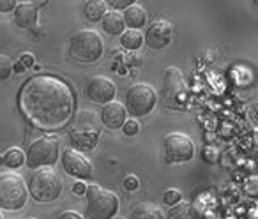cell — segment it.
Masks as SVG:
<instances>
[{"label":"cell","instance_id":"obj_33","mask_svg":"<svg viewBox=\"0 0 258 219\" xmlns=\"http://www.w3.org/2000/svg\"><path fill=\"white\" fill-rule=\"evenodd\" d=\"M113 219H124V217H118V215H115V217Z\"/></svg>","mask_w":258,"mask_h":219},{"label":"cell","instance_id":"obj_24","mask_svg":"<svg viewBox=\"0 0 258 219\" xmlns=\"http://www.w3.org/2000/svg\"><path fill=\"white\" fill-rule=\"evenodd\" d=\"M163 200H165V203L166 205H177V203H180V201H182V193H180L179 189H166L165 191V198H163Z\"/></svg>","mask_w":258,"mask_h":219},{"label":"cell","instance_id":"obj_20","mask_svg":"<svg viewBox=\"0 0 258 219\" xmlns=\"http://www.w3.org/2000/svg\"><path fill=\"white\" fill-rule=\"evenodd\" d=\"M108 13V6L103 0H89L85 6H83V15L89 22H99L104 18V15Z\"/></svg>","mask_w":258,"mask_h":219},{"label":"cell","instance_id":"obj_23","mask_svg":"<svg viewBox=\"0 0 258 219\" xmlns=\"http://www.w3.org/2000/svg\"><path fill=\"white\" fill-rule=\"evenodd\" d=\"M11 72H13V62L6 55H0V82L8 80L11 76Z\"/></svg>","mask_w":258,"mask_h":219},{"label":"cell","instance_id":"obj_3","mask_svg":"<svg viewBox=\"0 0 258 219\" xmlns=\"http://www.w3.org/2000/svg\"><path fill=\"white\" fill-rule=\"evenodd\" d=\"M29 193L36 201H53L62 193V179L55 170L39 168L30 175Z\"/></svg>","mask_w":258,"mask_h":219},{"label":"cell","instance_id":"obj_14","mask_svg":"<svg viewBox=\"0 0 258 219\" xmlns=\"http://www.w3.org/2000/svg\"><path fill=\"white\" fill-rule=\"evenodd\" d=\"M127 120V110L122 103L118 101H111V103L103 104L101 110V122L110 129H118L124 126V122Z\"/></svg>","mask_w":258,"mask_h":219},{"label":"cell","instance_id":"obj_21","mask_svg":"<svg viewBox=\"0 0 258 219\" xmlns=\"http://www.w3.org/2000/svg\"><path fill=\"white\" fill-rule=\"evenodd\" d=\"M23 163H25V154L16 147L9 149L0 156V165L6 168H20V166H23Z\"/></svg>","mask_w":258,"mask_h":219},{"label":"cell","instance_id":"obj_12","mask_svg":"<svg viewBox=\"0 0 258 219\" xmlns=\"http://www.w3.org/2000/svg\"><path fill=\"white\" fill-rule=\"evenodd\" d=\"M173 37V25L168 20H154V22L149 25L147 34L144 36L145 43L149 44L154 50H163L172 43Z\"/></svg>","mask_w":258,"mask_h":219},{"label":"cell","instance_id":"obj_11","mask_svg":"<svg viewBox=\"0 0 258 219\" xmlns=\"http://www.w3.org/2000/svg\"><path fill=\"white\" fill-rule=\"evenodd\" d=\"M62 166L69 175L76 177V179H90L92 177V165L90 161L82 154L80 151L75 149H66L62 154Z\"/></svg>","mask_w":258,"mask_h":219},{"label":"cell","instance_id":"obj_15","mask_svg":"<svg viewBox=\"0 0 258 219\" xmlns=\"http://www.w3.org/2000/svg\"><path fill=\"white\" fill-rule=\"evenodd\" d=\"M37 8L34 2H22L16 4L15 9V23L22 29H32L37 22Z\"/></svg>","mask_w":258,"mask_h":219},{"label":"cell","instance_id":"obj_13","mask_svg":"<svg viewBox=\"0 0 258 219\" xmlns=\"http://www.w3.org/2000/svg\"><path fill=\"white\" fill-rule=\"evenodd\" d=\"M115 94H117V87H115L113 80H110L108 76H94L87 83V96L94 103H111L115 99Z\"/></svg>","mask_w":258,"mask_h":219},{"label":"cell","instance_id":"obj_9","mask_svg":"<svg viewBox=\"0 0 258 219\" xmlns=\"http://www.w3.org/2000/svg\"><path fill=\"white\" fill-rule=\"evenodd\" d=\"M69 136H71L73 143L78 145L82 149H94L97 143V136H99V131H97V120L94 117L92 112H80L76 115L75 122L69 131Z\"/></svg>","mask_w":258,"mask_h":219},{"label":"cell","instance_id":"obj_29","mask_svg":"<svg viewBox=\"0 0 258 219\" xmlns=\"http://www.w3.org/2000/svg\"><path fill=\"white\" fill-rule=\"evenodd\" d=\"M57 219H83V217L75 210H64V212H60V214H58Z\"/></svg>","mask_w":258,"mask_h":219},{"label":"cell","instance_id":"obj_17","mask_svg":"<svg viewBox=\"0 0 258 219\" xmlns=\"http://www.w3.org/2000/svg\"><path fill=\"white\" fill-rule=\"evenodd\" d=\"M125 29L124 18L118 11H108L103 18V30L110 36H122Z\"/></svg>","mask_w":258,"mask_h":219},{"label":"cell","instance_id":"obj_2","mask_svg":"<svg viewBox=\"0 0 258 219\" xmlns=\"http://www.w3.org/2000/svg\"><path fill=\"white\" fill-rule=\"evenodd\" d=\"M118 212V196L97 184L87 186V217L113 219Z\"/></svg>","mask_w":258,"mask_h":219},{"label":"cell","instance_id":"obj_25","mask_svg":"<svg viewBox=\"0 0 258 219\" xmlns=\"http://www.w3.org/2000/svg\"><path fill=\"white\" fill-rule=\"evenodd\" d=\"M122 131H124L125 136H135V134H138V131H140V122H138L137 119L125 120L124 126H122Z\"/></svg>","mask_w":258,"mask_h":219},{"label":"cell","instance_id":"obj_22","mask_svg":"<svg viewBox=\"0 0 258 219\" xmlns=\"http://www.w3.org/2000/svg\"><path fill=\"white\" fill-rule=\"evenodd\" d=\"M120 43L125 50L135 51V50H140L142 44L145 43V39H144V34H142L140 30L127 29V30H124V34L120 36Z\"/></svg>","mask_w":258,"mask_h":219},{"label":"cell","instance_id":"obj_31","mask_svg":"<svg viewBox=\"0 0 258 219\" xmlns=\"http://www.w3.org/2000/svg\"><path fill=\"white\" fill-rule=\"evenodd\" d=\"M20 62L23 64V67H30V65H34V55L32 53H25L22 55V58H20Z\"/></svg>","mask_w":258,"mask_h":219},{"label":"cell","instance_id":"obj_28","mask_svg":"<svg viewBox=\"0 0 258 219\" xmlns=\"http://www.w3.org/2000/svg\"><path fill=\"white\" fill-rule=\"evenodd\" d=\"M13 9H16L15 0H0V13H9Z\"/></svg>","mask_w":258,"mask_h":219},{"label":"cell","instance_id":"obj_30","mask_svg":"<svg viewBox=\"0 0 258 219\" xmlns=\"http://www.w3.org/2000/svg\"><path fill=\"white\" fill-rule=\"evenodd\" d=\"M73 193H75V194H85L87 193V186L82 182V180H78V182L73 184Z\"/></svg>","mask_w":258,"mask_h":219},{"label":"cell","instance_id":"obj_16","mask_svg":"<svg viewBox=\"0 0 258 219\" xmlns=\"http://www.w3.org/2000/svg\"><path fill=\"white\" fill-rule=\"evenodd\" d=\"M122 18H124V23L131 30H140L142 27L147 25V11L138 4L129 6L124 11V15H122Z\"/></svg>","mask_w":258,"mask_h":219},{"label":"cell","instance_id":"obj_8","mask_svg":"<svg viewBox=\"0 0 258 219\" xmlns=\"http://www.w3.org/2000/svg\"><path fill=\"white\" fill-rule=\"evenodd\" d=\"M187 101V85L182 72L177 67H168L163 82V104L170 110H179Z\"/></svg>","mask_w":258,"mask_h":219},{"label":"cell","instance_id":"obj_5","mask_svg":"<svg viewBox=\"0 0 258 219\" xmlns=\"http://www.w3.org/2000/svg\"><path fill=\"white\" fill-rule=\"evenodd\" d=\"M27 203V186L16 173L0 175V207L6 210H20Z\"/></svg>","mask_w":258,"mask_h":219},{"label":"cell","instance_id":"obj_35","mask_svg":"<svg viewBox=\"0 0 258 219\" xmlns=\"http://www.w3.org/2000/svg\"><path fill=\"white\" fill-rule=\"evenodd\" d=\"M254 4H256V6H258V0H256V2H254Z\"/></svg>","mask_w":258,"mask_h":219},{"label":"cell","instance_id":"obj_34","mask_svg":"<svg viewBox=\"0 0 258 219\" xmlns=\"http://www.w3.org/2000/svg\"><path fill=\"white\" fill-rule=\"evenodd\" d=\"M0 219H4V215H2V212H0Z\"/></svg>","mask_w":258,"mask_h":219},{"label":"cell","instance_id":"obj_26","mask_svg":"<svg viewBox=\"0 0 258 219\" xmlns=\"http://www.w3.org/2000/svg\"><path fill=\"white\" fill-rule=\"evenodd\" d=\"M135 2L133 0H108L106 2V6H111L113 8V11H118V9H127L129 6H133Z\"/></svg>","mask_w":258,"mask_h":219},{"label":"cell","instance_id":"obj_27","mask_svg":"<svg viewBox=\"0 0 258 219\" xmlns=\"http://www.w3.org/2000/svg\"><path fill=\"white\" fill-rule=\"evenodd\" d=\"M138 186H140V180H138L137 175H127L124 179V187L127 191H137Z\"/></svg>","mask_w":258,"mask_h":219},{"label":"cell","instance_id":"obj_7","mask_svg":"<svg viewBox=\"0 0 258 219\" xmlns=\"http://www.w3.org/2000/svg\"><path fill=\"white\" fill-rule=\"evenodd\" d=\"M158 104V92L147 83H138L127 90L125 110L135 117H145Z\"/></svg>","mask_w":258,"mask_h":219},{"label":"cell","instance_id":"obj_19","mask_svg":"<svg viewBox=\"0 0 258 219\" xmlns=\"http://www.w3.org/2000/svg\"><path fill=\"white\" fill-rule=\"evenodd\" d=\"M131 219H165V214L161 212V208L154 203H138L131 212Z\"/></svg>","mask_w":258,"mask_h":219},{"label":"cell","instance_id":"obj_32","mask_svg":"<svg viewBox=\"0 0 258 219\" xmlns=\"http://www.w3.org/2000/svg\"><path fill=\"white\" fill-rule=\"evenodd\" d=\"M13 71H16V72H23V71H25V67H23L22 62H16V64L13 65Z\"/></svg>","mask_w":258,"mask_h":219},{"label":"cell","instance_id":"obj_18","mask_svg":"<svg viewBox=\"0 0 258 219\" xmlns=\"http://www.w3.org/2000/svg\"><path fill=\"white\" fill-rule=\"evenodd\" d=\"M168 219H202V214L191 201H180L172 207Z\"/></svg>","mask_w":258,"mask_h":219},{"label":"cell","instance_id":"obj_6","mask_svg":"<svg viewBox=\"0 0 258 219\" xmlns=\"http://www.w3.org/2000/svg\"><path fill=\"white\" fill-rule=\"evenodd\" d=\"M58 152H60L58 138L43 136L29 147V151L25 154V161L30 168L37 170L43 168V166H53L58 159Z\"/></svg>","mask_w":258,"mask_h":219},{"label":"cell","instance_id":"obj_4","mask_svg":"<svg viewBox=\"0 0 258 219\" xmlns=\"http://www.w3.org/2000/svg\"><path fill=\"white\" fill-rule=\"evenodd\" d=\"M104 51L103 37L96 30H80L69 41V55L80 62H96Z\"/></svg>","mask_w":258,"mask_h":219},{"label":"cell","instance_id":"obj_10","mask_svg":"<svg viewBox=\"0 0 258 219\" xmlns=\"http://www.w3.org/2000/svg\"><path fill=\"white\" fill-rule=\"evenodd\" d=\"M195 156V143L184 133H170L165 138L166 163H187Z\"/></svg>","mask_w":258,"mask_h":219},{"label":"cell","instance_id":"obj_1","mask_svg":"<svg viewBox=\"0 0 258 219\" xmlns=\"http://www.w3.org/2000/svg\"><path fill=\"white\" fill-rule=\"evenodd\" d=\"M75 97L68 83L55 76H34L20 92V108L36 127L55 131L73 115Z\"/></svg>","mask_w":258,"mask_h":219}]
</instances>
